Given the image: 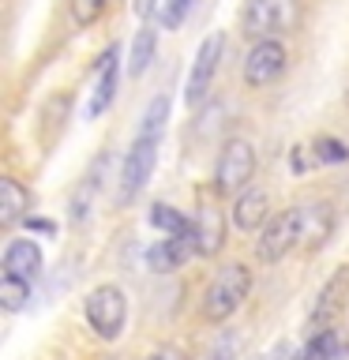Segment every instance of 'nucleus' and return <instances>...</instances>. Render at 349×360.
I'll return each mask as SVG.
<instances>
[{"mask_svg": "<svg viewBox=\"0 0 349 360\" xmlns=\"http://www.w3.org/2000/svg\"><path fill=\"white\" fill-rule=\"evenodd\" d=\"M248 292H252V270L244 263L222 266L218 278L210 281L207 297H203V315H207L210 323H225L248 300Z\"/></svg>", "mask_w": 349, "mask_h": 360, "instance_id": "nucleus-1", "label": "nucleus"}, {"mask_svg": "<svg viewBox=\"0 0 349 360\" xmlns=\"http://www.w3.org/2000/svg\"><path fill=\"white\" fill-rule=\"evenodd\" d=\"M300 22V0H248L244 4V34L255 41L281 38L297 30Z\"/></svg>", "mask_w": 349, "mask_h": 360, "instance_id": "nucleus-2", "label": "nucleus"}, {"mask_svg": "<svg viewBox=\"0 0 349 360\" xmlns=\"http://www.w3.org/2000/svg\"><path fill=\"white\" fill-rule=\"evenodd\" d=\"M293 248H304V207H289V210L274 214L263 225V233H259L255 255H259V263H278Z\"/></svg>", "mask_w": 349, "mask_h": 360, "instance_id": "nucleus-3", "label": "nucleus"}, {"mask_svg": "<svg viewBox=\"0 0 349 360\" xmlns=\"http://www.w3.org/2000/svg\"><path fill=\"white\" fill-rule=\"evenodd\" d=\"M83 311H87L90 330H94L98 338L117 342L124 323H128V297H124L120 285H98V289H90Z\"/></svg>", "mask_w": 349, "mask_h": 360, "instance_id": "nucleus-4", "label": "nucleus"}, {"mask_svg": "<svg viewBox=\"0 0 349 360\" xmlns=\"http://www.w3.org/2000/svg\"><path fill=\"white\" fill-rule=\"evenodd\" d=\"M158 139H162V135L139 131V135H135V143H132V150L124 154V162H120V188H117L120 202H132L143 191L146 180H151L154 158H158Z\"/></svg>", "mask_w": 349, "mask_h": 360, "instance_id": "nucleus-5", "label": "nucleus"}, {"mask_svg": "<svg viewBox=\"0 0 349 360\" xmlns=\"http://www.w3.org/2000/svg\"><path fill=\"white\" fill-rule=\"evenodd\" d=\"M255 173V150L252 143L244 139H229L218 154V165H214V188L222 195H241L248 188V180Z\"/></svg>", "mask_w": 349, "mask_h": 360, "instance_id": "nucleus-6", "label": "nucleus"}, {"mask_svg": "<svg viewBox=\"0 0 349 360\" xmlns=\"http://www.w3.org/2000/svg\"><path fill=\"white\" fill-rule=\"evenodd\" d=\"M222 49H225L222 34H210V38L199 41V53H196V60H191V75H188V86H184V101H188V105H199V101L207 98L214 75H218Z\"/></svg>", "mask_w": 349, "mask_h": 360, "instance_id": "nucleus-7", "label": "nucleus"}, {"mask_svg": "<svg viewBox=\"0 0 349 360\" xmlns=\"http://www.w3.org/2000/svg\"><path fill=\"white\" fill-rule=\"evenodd\" d=\"M286 72V45L278 38H263L252 45V53L244 56V83L248 86H270Z\"/></svg>", "mask_w": 349, "mask_h": 360, "instance_id": "nucleus-8", "label": "nucleus"}, {"mask_svg": "<svg viewBox=\"0 0 349 360\" xmlns=\"http://www.w3.org/2000/svg\"><path fill=\"white\" fill-rule=\"evenodd\" d=\"M117 86H120V68H117V45H113V49H106V53H101V60H98V83H94L90 101H87V117L90 120L101 117V112L113 105Z\"/></svg>", "mask_w": 349, "mask_h": 360, "instance_id": "nucleus-9", "label": "nucleus"}, {"mask_svg": "<svg viewBox=\"0 0 349 360\" xmlns=\"http://www.w3.org/2000/svg\"><path fill=\"white\" fill-rule=\"evenodd\" d=\"M191 252H199L196 248V225L191 229H184V233H173V236H165L158 248H151V255H146V263H151L154 270H177L184 259L191 255Z\"/></svg>", "mask_w": 349, "mask_h": 360, "instance_id": "nucleus-10", "label": "nucleus"}, {"mask_svg": "<svg viewBox=\"0 0 349 360\" xmlns=\"http://www.w3.org/2000/svg\"><path fill=\"white\" fill-rule=\"evenodd\" d=\"M267 221H270V199H267V191L244 188L241 195H236V202H233V225L241 233H252V229H263Z\"/></svg>", "mask_w": 349, "mask_h": 360, "instance_id": "nucleus-11", "label": "nucleus"}, {"mask_svg": "<svg viewBox=\"0 0 349 360\" xmlns=\"http://www.w3.org/2000/svg\"><path fill=\"white\" fill-rule=\"evenodd\" d=\"M191 225H196V248H199V255H218L222 244H225V218H222V210L210 207V202H203Z\"/></svg>", "mask_w": 349, "mask_h": 360, "instance_id": "nucleus-12", "label": "nucleus"}, {"mask_svg": "<svg viewBox=\"0 0 349 360\" xmlns=\"http://www.w3.org/2000/svg\"><path fill=\"white\" fill-rule=\"evenodd\" d=\"M27 210H30V191L19 184V180L4 176L0 180V225L4 229H15L19 221H27Z\"/></svg>", "mask_w": 349, "mask_h": 360, "instance_id": "nucleus-13", "label": "nucleus"}, {"mask_svg": "<svg viewBox=\"0 0 349 360\" xmlns=\"http://www.w3.org/2000/svg\"><path fill=\"white\" fill-rule=\"evenodd\" d=\"M42 270V248L34 240H11L4 252V274L11 278H34Z\"/></svg>", "mask_w": 349, "mask_h": 360, "instance_id": "nucleus-14", "label": "nucleus"}, {"mask_svg": "<svg viewBox=\"0 0 349 360\" xmlns=\"http://www.w3.org/2000/svg\"><path fill=\"white\" fill-rule=\"evenodd\" d=\"M334 233V214L331 207H323V202H312V207H304V248L315 252L326 236Z\"/></svg>", "mask_w": 349, "mask_h": 360, "instance_id": "nucleus-15", "label": "nucleus"}, {"mask_svg": "<svg viewBox=\"0 0 349 360\" xmlns=\"http://www.w3.org/2000/svg\"><path fill=\"white\" fill-rule=\"evenodd\" d=\"M345 281H349V266H342V270L334 274V281H326V285H323L319 300H315V308H312V323H323L326 315H334V308H338V292H342Z\"/></svg>", "mask_w": 349, "mask_h": 360, "instance_id": "nucleus-16", "label": "nucleus"}, {"mask_svg": "<svg viewBox=\"0 0 349 360\" xmlns=\"http://www.w3.org/2000/svg\"><path fill=\"white\" fill-rule=\"evenodd\" d=\"M154 49H158V30H154V27H143L139 34H135L128 72H132V75H143V72H146V64H151V56H154Z\"/></svg>", "mask_w": 349, "mask_h": 360, "instance_id": "nucleus-17", "label": "nucleus"}, {"mask_svg": "<svg viewBox=\"0 0 349 360\" xmlns=\"http://www.w3.org/2000/svg\"><path fill=\"white\" fill-rule=\"evenodd\" d=\"M146 221L154 225V229H162L165 236H173V233H184V229H191V225L180 218V210H173L169 202H154L151 207V214H146Z\"/></svg>", "mask_w": 349, "mask_h": 360, "instance_id": "nucleus-18", "label": "nucleus"}, {"mask_svg": "<svg viewBox=\"0 0 349 360\" xmlns=\"http://www.w3.org/2000/svg\"><path fill=\"white\" fill-rule=\"evenodd\" d=\"M27 300H30V281L27 278H11V274L0 278V304H4V311H19Z\"/></svg>", "mask_w": 349, "mask_h": 360, "instance_id": "nucleus-19", "label": "nucleus"}, {"mask_svg": "<svg viewBox=\"0 0 349 360\" xmlns=\"http://www.w3.org/2000/svg\"><path fill=\"white\" fill-rule=\"evenodd\" d=\"M334 345H338V334H334V326H326V330L308 338V345L297 353V360H331Z\"/></svg>", "mask_w": 349, "mask_h": 360, "instance_id": "nucleus-20", "label": "nucleus"}, {"mask_svg": "<svg viewBox=\"0 0 349 360\" xmlns=\"http://www.w3.org/2000/svg\"><path fill=\"white\" fill-rule=\"evenodd\" d=\"M345 158H349V150H345L342 139H331V135H319V139H315V162H323V165H342Z\"/></svg>", "mask_w": 349, "mask_h": 360, "instance_id": "nucleus-21", "label": "nucleus"}, {"mask_svg": "<svg viewBox=\"0 0 349 360\" xmlns=\"http://www.w3.org/2000/svg\"><path fill=\"white\" fill-rule=\"evenodd\" d=\"M165 120H169V98H165V94H158V98L151 101V109H146V117H143V128H139V131H146V135H162Z\"/></svg>", "mask_w": 349, "mask_h": 360, "instance_id": "nucleus-22", "label": "nucleus"}, {"mask_svg": "<svg viewBox=\"0 0 349 360\" xmlns=\"http://www.w3.org/2000/svg\"><path fill=\"white\" fill-rule=\"evenodd\" d=\"M101 11H106V0H72L75 27H90V22H98Z\"/></svg>", "mask_w": 349, "mask_h": 360, "instance_id": "nucleus-23", "label": "nucleus"}, {"mask_svg": "<svg viewBox=\"0 0 349 360\" xmlns=\"http://www.w3.org/2000/svg\"><path fill=\"white\" fill-rule=\"evenodd\" d=\"M191 4H196V0H165V4H162V27H169V30H177L180 22L188 19V11H191Z\"/></svg>", "mask_w": 349, "mask_h": 360, "instance_id": "nucleus-24", "label": "nucleus"}, {"mask_svg": "<svg viewBox=\"0 0 349 360\" xmlns=\"http://www.w3.org/2000/svg\"><path fill=\"white\" fill-rule=\"evenodd\" d=\"M146 360H184V353H180V349H173V345H165V349H154Z\"/></svg>", "mask_w": 349, "mask_h": 360, "instance_id": "nucleus-25", "label": "nucleus"}, {"mask_svg": "<svg viewBox=\"0 0 349 360\" xmlns=\"http://www.w3.org/2000/svg\"><path fill=\"white\" fill-rule=\"evenodd\" d=\"M308 165H312V158H308V154H304L300 146H297V150H293V173H304Z\"/></svg>", "mask_w": 349, "mask_h": 360, "instance_id": "nucleus-26", "label": "nucleus"}, {"mask_svg": "<svg viewBox=\"0 0 349 360\" xmlns=\"http://www.w3.org/2000/svg\"><path fill=\"white\" fill-rule=\"evenodd\" d=\"M331 360H349V342H342V338H338V345H334Z\"/></svg>", "mask_w": 349, "mask_h": 360, "instance_id": "nucleus-27", "label": "nucleus"}, {"mask_svg": "<svg viewBox=\"0 0 349 360\" xmlns=\"http://www.w3.org/2000/svg\"><path fill=\"white\" fill-rule=\"evenodd\" d=\"M214 360H229V353H225V349H222V353H218V356H214Z\"/></svg>", "mask_w": 349, "mask_h": 360, "instance_id": "nucleus-28", "label": "nucleus"}]
</instances>
